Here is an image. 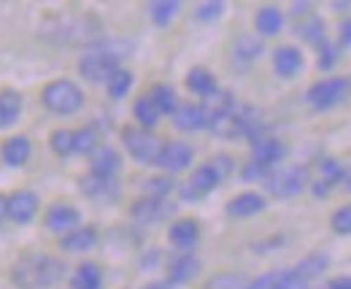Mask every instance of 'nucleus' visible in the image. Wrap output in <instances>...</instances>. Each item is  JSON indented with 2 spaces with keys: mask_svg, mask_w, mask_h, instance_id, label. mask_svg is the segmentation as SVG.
I'll use <instances>...</instances> for the list:
<instances>
[{
  "mask_svg": "<svg viewBox=\"0 0 351 289\" xmlns=\"http://www.w3.org/2000/svg\"><path fill=\"white\" fill-rule=\"evenodd\" d=\"M65 276V262L54 254L27 251L11 265V284L16 289H49Z\"/></svg>",
  "mask_w": 351,
  "mask_h": 289,
  "instance_id": "1",
  "label": "nucleus"
},
{
  "mask_svg": "<svg viewBox=\"0 0 351 289\" xmlns=\"http://www.w3.org/2000/svg\"><path fill=\"white\" fill-rule=\"evenodd\" d=\"M132 46L130 43H97L92 46L89 51L82 54L79 60V73L92 84H103L108 82L119 68H122V60L130 57Z\"/></svg>",
  "mask_w": 351,
  "mask_h": 289,
  "instance_id": "2",
  "label": "nucleus"
},
{
  "mask_svg": "<svg viewBox=\"0 0 351 289\" xmlns=\"http://www.w3.org/2000/svg\"><path fill=\"white\" fill-rule=\"evenodd\" d=\"M41 100H44V106L51 114L71 117V114L82 111V106H84V92H82L79 84L68 82V79H54V82H49L44 86Z\"/></svg>",
  "mask_w": 351,
  "mask_h": 289,
  "instance_id": "3",
  "label": "nucleus"
},
{
  "mask_svg": "<svg viewBox=\"0 0 351 289\" xmlns=\"http://www.w3.org/2000/svg\"><path fill=\"white\" fill-rule=\"evenodd\" d=\"M351 97V79L349 76H330V79H319L311 84L306 92L308 106L313 111H330L341 103H346Z\"/></svg>",
  "mask_w": 351,
  "mask_h": 289,
  "instance_id": "4",
  "label": "nucleus"
},
{
  "mask_svg": "<svg viewBox=\"0 0 351 289\" xmlns=\"http://www.w3.org/2000/svg\"><path fill=\"white\" fill-rule=\"evenodd\" d=\"M122 143H125L128 154H130L135 163H141V165H157L160 152H162V141L152 130H143L138 124H130V127L122 130Z\"/></svg>",
  "mask_w": 351,
  "mask_h": 289,
  "instance_id": "5",
  "label": "nucleus"
},
{
  "mask_svg": "<svg viewBox=\"0 0 351 289\" xmlns=\"http://www.w3.org/2000/svg\"><path fill=\"white\" fill-rule=\"evenodd\" d=\"M308 184H311V178H308L306 165L278 167V170H273V173L267 176V181H265L267 192H270L273 198H281V200H287V198H298Z\"/></svg>",
  "mask_w": 351,
  "mask_h": 289,
  "instance_id": "6",
  "label": "nucleus"
},
{
  "mask_svg": "<svg viewBox=\"0 0 351 289\" xmlns=\"http://www.w3.org/2000/svg\"><path fill=\"white\" fill-rule=\"evenodd\" d=\"M219 184H221V178L217 176V170L206 163V165L197 167V170L178 187V195H181V200H186V203H197V200L208 198Z\"/></svg>",
  "mask_w": 351,
  "mask_h": 289,
  "instance_id": "7",
  "label": "nucleus"
},
{
  "mask_svg": "<svg viewBox=\"0 0 351 289\" xmlns=\"http://www.w3.org/2000/svg\"><path fill=\"white\" fill-rule=\"evenodd\" d=\"M79 189H82V195L89 198V200H95V203H117L119 200V184H117V178H103V176H95V173H87V176H82V181H79Z\"/></svg>",
  "mask_w": 351,
  "mask_h": 289,
  "instance_id": "8",
  "label": "nucleus"
},
{
  "mask_svg": "<svg viewBox=\"0 0 351 289\" xmlns=\"http://www.w3.org/2000/svg\"><path fill=\"white\" fill-rule=\"evenodd\" d=\"M38 206H41V200H38L36 192L19 189L11 198H5V216L11 222H16V224H30L36 219V213H38Z\"/></svg>",
  "mask_w": 351,
  "mask_h": 289,
  "instance_id": "9",
  "label": "nucleus"
},
{
  "mask_svg": "<svg viewBox=\"0 0 351 289\" xmlns=\"http://www.w3.org/2000/svg\"><path fill=\"white\" fill-rule=\"evenodd\" d=\"M176 213V206L160 198H141L130 206V216L141 224H154L162 219H171Z\"/></svg>",
  "mask_w": 351,
  "mask_h": 289,
  "instance_id": "10",
  "label": "nucleus"
},
{
  "mask_svg": "<svg viewBox=\"0 0 351 289\" xmlns=\"http://www.w3.org/2000/svg\"><path fill=\"white\" fill-rule=\"evenodd\" d=\"M192 157H195V149L184 141H168L162 143V152H160V160L157 165L168 173H178V170H186L192 165Z\"/></svg>",
  "mask_w": 351,
  "mask_h": 289,
  "instance_id": "11",
  "label": "nucleus"
},
{
  "mask_svg": "<svg viewBox=\"0 0 351 289\" xmlns=\"http://www.w3.org/2000/svg\"><path fill=\"white\" fill-rule=\"evenodd\" d=\"M287 143L281 138H273V135H263L252 143V163L265 167H276L284 157H287Z\"/></svg>",
  "mask_w": 351,
  "mask_h": 289,
  "instance_id": "12",
  "label": "nucleus"
},
{
  "mask_svg": "<svg viewBox=\"0 0 351 289\" xmlns=\"http://www.w3.org/2000/svg\"><path fill=\"white\" fill-rule=\"evenodd\" d=\"M200 270H203V262H200L195 254L184 251V254L176 257L173 262H171V268H168V284H171V287L189 284V281H195V279L200 276Z\"/></svg>",
  "mask_w": 351,
  "mask_h": 289,
  "instance_id": "13",
  "label": "nucleus"
},
{
  "mask_svg": "<svg viewBox=\"0 0 351 289\" xmlns=\"http://www.w3.org/2000/svg\"><path fill=\"white\" fill-rule=\"evenodd\" d=\"M79 222H82L79 208L68 206V203H57V206H51L44 216L46 230H51V233H71V230L79 227Z\"/></svg>",
  "mask_w": 351,
  "mask_h": 289,
  "instance_id": "14",
  "label": "nucleus"
},
{
  "mask_svg": "<svg viewBox=\"0 0 351 289\" xmlns=\"http://www.w3.org/2000/svg\"><path fill=\"white\" fill-rule=\"evenodd\" d=\"M303 65H306V60L298 46H278L273 51V71L281 79H295L303 71Z\"/></svg>",
  "mask_w": 351,
  "mask_h": 289,
  "instance_id": "15",
  "label": "nucleus"
},
{
  "mask_svg": "<svg viewBox=\"0 0 351 289\" xmlns=\"http://www.w3.org/2000/svg\"><path fill=\"white\" fill-rule=\"evenodd\" d=\"M267 208V200H265L260 192H241L235 195L230 203H227V216L232 219H249V216H257Z\"/></svg>",
  "mask_w": 351,
  "mask_h": 289,
  "instance_id": "16",
  "label": "nucleus"
},
{
  "mask_svg": "<svg viewBox=\"0 0 351 289\" xmlns=\"http://www.w3.org/2000/svg\"><path fill=\"white\" fill-rule=\"evenodd\" d=\"M30 154H33V143L25 135H14L0 146V157L8 167H22L30 160Z\"/></svg>",
  "mask_w": 351,
  "mask_h": 289,
  "instance_id": "17",
  "label": "nucleus"
},
{
  "mask_svg": "<svg viewBox=\"0 0 351 289\" xmlns=\"http://www.w3.org/2000/svg\"><path fill=\"white\" fill-rule=\"evenodd\" d=\"M168 241L173 244L176 248H192L197 241H200V222L197 219H178L171 224L168 230Z\"/></svg>",
  "mask_w": 351,
  "mask_h": 289,
  "instance_id": "18",
  "label": "nucleus"
},
{
  "mask_svg": "<svg viewBox=\"0 0 351 289\" xmlns=\"http://www.w3.org/2000/svg\"><path fill=\"white\" fill-rule=\"evenodd\" d=\"M176 130L181 132H197L203 127H208V117L203 111V106H195V103H186V106H178L173 114Z\"/></svg>",
  "mask_w": 351,
  "mask_h": 289,
  "instance_id": "19",
  "label": "nucleus"
},
{
  "mask_svg": "<svg viewBox=\"0 0 351 289\" xmlns=\"http://www.w3.org/2000/svg\"><path fill=\"white\" fill-rule=\"evenodd\" d=\"M97 241H100V233L92 227V224H79L76 230H71V233H65L62 235V241H60V246L65 248V251H89V248L97 246Z\"/></svg>",
  "mask_w": 351,
  "mask_h": 289,
  "instance_id": "20",
  "label": "nucleus"
},
{
  "mask_svg": "<svg viewBox=\"0 0 351 289\" xmlns=\"http://www.w3.org/2000/svg\"><path fill=\"white\" fill-rule=\"evenodd\" d=\"M122 170V157L117 149L111 146H100L95 154H92V170L95 176H103V178H117V173Z\"/></svg>",
  "mask_w": 351,
  "mask_h": 289,
  "instance_id": "21",
  "label": "nucleus"
},
{
  "mask_svg": "<svg viewBox=\"0 0 351 289\" xmlns=\"http://www.w3.org/2000/svg\"><path fill=\"white\" fill-rule=\"evenodd\" d=\"M298 36L308 41L311 46H324L327 43V25H324V19L322 16H316V14H308L303 16L300 22H298Z\"/></svg>",
  "mask_w": 351,
  "mask_h": 289,
  "instance_id": "22",
  "label": "nucleus"
},
{
  "mask_svg": "<svg viewBox=\"0 0 351 289\" xmlns=\"http://www.w3.org/2000/svg\"><path fill=\"white\" fill-rule=\"evenodd\" d=\"M254 27H257V33L265 36V38L278 36L281 27H284V14H281V8H276V5H263V8L257 11V16H254Z\"/></svg>",
  "mask_w": 351,
  "mask_h": 289,
  "instance_id": "23",
  "label": "nucleus"
},
{
  "mask_svg": "<svg viewBox=\"0 0 351 289\" xmlns=\"http://www.w3.org/2000/svg\"><path fill=\"white\" fill-rule=\"evenodd\" d=\"M186 89L192 92V95H197V97H211L219 86H217V79H214V73L211 71H206V68H192L189 73H186Z\"/></svg>",
  "mask_w": 351,
  "mask_h": 289,
  "instance_id": "24",
  "label": "nucleus"
},
{
  "mask_svg": "<svg viewBox=\"0 0 351 289\" xmlns=\"http://www.w3.org/2000/svg\"><path fill=\"white\" fill-rule=\"evenodd\" d=\"M22 117V95L16 89H3L0 92V130L11 127Z\"/></svg>",
  "mask_w": 351,
  "mask_h": 289,
  "instance_id": "25",
  "label": "nucleus"
},
{
  "mask_svg": "<svg viewBox=\"0 0 351 289\" xmlns=\"http://www.w3.org/2000/svg\"><path fill=\"white\" fill-rule=\"evenodd\" d=\"M103 287V270L97 262H82L71 279V289H100Z\"/></svg>",
  "mask_w": 351,
  "mask_h": 289,
  "instance_id": "26",
  "label": "nucleus"
},
{
  "mask_svg": "<svg viewBox=\"0 0 351 289\" xmlns=\"http://www.w3.org/2000/svg\"><path fill=\"white\" fill-rule=\"evenodd\" d=\"M327 268H330V257H327V254H308V257H303L292 270H295L303 281L311 284V281H313V279H319Z\"/></svg>",
  "mask_w": 351,
  "mask_h": 289,
  "instance_id": "27",
  "label": "nucleus"
},
{
  "mask_svg": "<svg viewBox=\"0 0 351 289\" xmlns=\"http://www.w3.org/2000/svg\"><path fill=\"white\" fill-rule=\"evenodd\" d=\"M149 97H152V103L157 106L160 117L176 114V108H178V95H176L173 86H168V84H154V86L149 89Z\"/></svg>",
  "mask_w": 351,
  "mask_h": 289,
  "instance_id": "28",
  "label": "nucleus"
},
{
  "mask_svg": "<svg viewBox=\"0 0 351 289\" xmlns=\"http://www.w3.org/2000/svg\"><path fill=\"white\" fill-rule=\"evenodd\" d=\"M235 106H238L235 95H232V92H221V89H217L211 97L203 100V111H206L208 122L217 119V117H221V114H227V111H232Z\"/></svg>",
  "mask_w": 351,
  "mask_h": 289,
  "instance_id": "29",
  "label": "nucleus"
},
{
  "mask_svg": "<svg viewBox=\"0 0 351 289\" xmlns=\"http://www.w3.org/2000/svg\"><path fill=\"white\" fill-rule=\"evenodd\" d=\"M103 143H100V132H97V127H82V130H76L73 132V154H95L97 149H100Z\"/></svg>",
  "mask_w": 351,
  "mask_h": 289,
  "instance_id": "30",
  "label": "nucleus"
},
{
  "mask_svg": "<svg viewBox=\"0 0 351 289\" xmlns=\"http://www.w3.org/2000/svg\"><path fill=\"white\" fill-rule=\"evenodd\" d=\"M132 117L138 119V127H143V130H152V127H157V122H160V111H157V106L152 103L149 95H143V97L135 100Z\"/></svg>",
  "mask_w": 351,
  "mask_h": 289,
  "instance_id": "31",
  "label": "nucleus"
},
{
  "mask_svg": "<svg viewBox=\"0 0 351 289\" xmlns=\"http://www.w3.org/2000/svg\"><path fill=\"white\" fill-rule=\"evenodd\" d=\"M178 8H181V3H176V0H157V3L149 5V16L157 27H168L178 14Z\"/></svg>",
  "mask_w": 351,
  "mask_h": 289,
  "instance_id": "32",
  "label": "nucleus"
},
{
  "mask_svg": "<svg viewBox=\"0 0 351 289\" xmlns=\"http://www.w3.org/2000/svg\"><path fill=\"white\" fill-rule=\"evenodd\" d=\"M319 178L332 184V187H338L346 178V167H343V163H338L335 157H322L319 160Z\"/></svg>",
  "mask_w": 351,
  "mask_h": 289,
  "instance_id": "33",
  "label": "nucleus"
},
{
  "mask_svg": "<svg viewBox=\"0 0 351 289\" xmlns=\"http://www.w3.org/2000/svg\"><path fill=\"white\" fill-rule=\"evenodd\" d=\"M132 73L128 68H119L108 82H106V89H108V95H111V100H122L128 92L132 89Z\"/></svg>",
  "mask_w": 351,
  "mask_h": 289,
  "instance_id": "34",
  "label": "nucleus"
},
{
  "mask_svg": "<svg viewBox=\"0 0 351 289\" xmlns=\"http://www.w3.org/2000/svg\"><path fill=\"white\" fill-rule=\"evenodd\" d=\"M246 287H249V279H246L243 273H232V270H227V273L211 276L203 289H246Z\"/></svg>",
  "mask_w": 351,
  "mask_h": 289,
  "instance_id": "35",
  "label": "nucleus"
},
{
  "mask_svg": "<svg viewBox=\"0 0 351 289\" xmlns=\"http://www.w3.org/2000/svg\"><path fill=\"white\" fill-rule=\"evenodd\" d=\"M232 54H235V62L249 65V62H254L263 54V43L257 41V38H241V41L235 43Z\"/></svg>",
  "mask_w": 351,
  "mask_h": 289,
  "instance_id": "36",
  "label": "nucleus"
},
{
  "mask_svg": "<svg viewBox=\"0 0 351 289\" xmlns=\"http://www.w3.org/2000/svg\"><path fill=\"white\" fill-rule=\"evenodd\" d=\"M49 146H51V152L54 154H60V157H71L73 154V130H54L51 135H49Z\"/></svg>",
  "mask_w": 351,
  "mask_h": 289,
  "instance_id": "37",
  "label": "nucleus"
},
{
  "mask_svg": "<svg viewBox=\"0 0 351 289\" xmlns=\"http://www.w3.org/2000/svg\"><path fill=\"white\" fill-rule=\"evenodd\" d=\"M176 189V181L171 176H154L146 181V198H160V200H168V195Z\"/></svg>",
  "mask_w": 351,
  "mask_h": 289,
  "instance_id": "38",
  "label": "nucleus"
},
{
  "mask_svg": "<svg viewBox=\"0 0 351 289\" xmlns=\"http://www.w3.org/2000/svg\"><path fill=\"white\" fill-rule=\"evenodd\" d=\"M330 227L335 235H351V206H341L330 216Z\"/></svg>",
  "mask_w": 351,
  "mask_h": 289,
  "instance_id": "39",
  "label": "nucleus"
},
{
  "mask_svg": "<svg viewBox=\"0 0 351 289\" xmlns=\"http://www.w3.org/2000/svg\"><path fill=\"white\" fill-rule=\"evenodd\" d=\"M341 60V49L335 46V43H324V46H319V68L322 71H330L335 62Z\"/></svg>",
  "mask_w": 351,
  "mask_h": 289,
  "instance_id": "40",
  "label": "nucleus"
},
{
  "mask_svg": "<svg viewBox=\"0 0 351 289\" xmlns=\"http://www.w3.org/2000/svg\"><path fill=\"white\" fill-rule=\"evenodd\" d=\"M284 270H287V268H284ZM284 270H270V273H265V276H260V279L249 281V287L246 289H278L281 279H284Z\"/></svg>",
  "mask_w": 351,
  "mask_h": 289,
  "instance_id": "41",
  "label": "nucleus"
},
{
  "mask_svg": "<svg viewBox=\"0 0 351 289\" xmlns=\"http://www.w3.org/2000/svg\"><path fill=\"white\" fill-rule=\"evenodd\" d=\"M221 14H224V3H219V0L203 3V5L197 8V19H200V22H217Z\"/></svg>",
  "mask_w": 351,
  "mask_h": 289,
  "instance_id": "42",
  "label": "nucleus"
},
{
  "mask_svg": "<svg viewBox=\"0 0 351 289\" xmlns=\"http://www.w3.org/2000/svg\"><path fill=\"white\" fill-rule=\"evenodd\" d=\"M208 165L217 170V176H219L221 181H224V178H230V176H232V170H235L232 157H227V154H214V157L208 160Z\"/></svg>",
  "mask_w": 351,
  "mask_h": 289,
  "instance_id": "43",
  "label": "nucleus"
},
{
  "mask_svg": "<svg viewBox=\"0 0 351 289\" xmlns=\"http://www.w3.org/2000/svg\"><path fill=\"white\" fill-rule=\"evenodd\" d=\"M276 167H265V165H257V163H249V165L241 170V178L243 181H267V176L273 173Z\"/></svg>",
  "mask_w": 351,
  "mask_h": 289,
  "instance_id": "44",
  "label": "nucleus"
},
{
  "mask_svg": "<svg viewBox=\"0 0 351 289\" xmlns=\"http://www.w3.org/2000/svg\"><path fill=\"white\" fill-rule=\"evenodd\" d=\"M332 189H335V187H332V184H327V181H322V178L311 181V192H313L316 198H327V195H330Z\"/></svg>",
  "mask_w": 351,
  "mask_h": 289,
  "instance_id": "45",
  "label": "nucleus"
},
{
  "mask_svg": "<svg viewBox=\"0 0 351 289\" xmlns=\"http://www.w3.org/2000/svg\"><path fill=\"white\" fill-rule=\"evenodd\" d=\"M327 289H351V276H335V279H330Z\"/></svg>",
  "mask_w": 351,
  "mask_h": 289,
  "instance_id": "46",
  "label": "nucleus"
},
{
  "mask_svg": "<svg viewBox=\"0 0 351 289\" xmlns=\"http://www.w3.org/2000/svg\"><path fill=\"white\" fill-rule=\"evenodd\" d=\"M341 43L351 49V19H346V22L341 25Z\"/></svg>",
  "mask_w": 351,
  "mask_h": 289,
  "instance_id": "47",
  "label": "nucleus"
},
{
  "mask_svg": "<svg viewBox=\"0 0 351 289\" xmlns=\"http://www.w3.org/2000/svg\"><path fill=\"white\" fill-rule=\"evenodd\" d=\"M311 8H313L311 3H295V5H292V14L303 19V16H308V14H311Z\"/></svg>",
  "mask_w": 351,
  "mask_h": 289,
  "instance_id": "48",
  "label": "nucleus"
},
{
  "mask_svg": "<svg viewBox=\"0 0 351 289\" xmlns=\"http://www.w3.org/2000/svg\"><path fill=\"white\" fill-rule=\"evenodd\" d=\"M332 8L343 14V11H349V8H351V3H341V0H338V3H332Z\"/></svg>",
  "mask_w": 351,
  "mask_h": 289,
  "instance_id": "49",
  "label": "nucleus"
},
{
  "mask_svg": "<svg viewBox=\"0 0 351 289\" xmlns=\"http://www.w3.org/2000/svg\"><path fill=\"white\" fill-rule=\"evenodd\" d=\"M3 219H5V198L0 195V222H3Z\"/></svg>",
  "mask_w": 351,
  "mask_h": 289,
  "instance_id": "50",
  "label": "nucleus"
},
{
  "mask_svg": "<svg viewBox=\"0 0 351 289\" xmlns=\"http://www.w3.org/2000/svg\"><path fill=\"white\" fill-rule=\"evenodd\" d=\"M343 187H346V192H351V173H346V178H343Z\"/></svg>",
  "mask_w": 351,
  "mask_h": 289,
  "instance_id": "51",
  "label": "nucleus"
}]
</instances>
